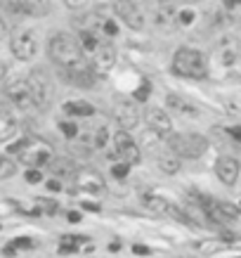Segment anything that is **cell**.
<instances>
[{"label":"cell","instance_id":"83f0119b","mask_svg":"<svg viewBox=\"0 0 241 258\" xmlns=\"http://www.w3.org/2000/svg\"><path fill=\"white\" fill-rule=\"evenodd\" d=\"M149 92H151V83H149V81H142V83H140V88L135 90V100H137V102H147Z\"/></svg>","mask_w":241,"mask_h":258},{"label":"cell","instance_id":"f546056e","mask_svg":"<svg viewBox=\"0 0 241 258\" xmlns=\"http://www.w3.org/2000/svg\"><path fill=\"white\" fill-rule=\"evenodd\" d=\"M128 173H130V164H126V161L113 164V166H112V175H113V178H118V180H121V178H126Z\"/></svg>","mask_w":241,"mask_h":258},{"label":"cell","instance_id":"7c38bea8","mask_svg":"<svg viewBox=\"0 0 241 258\" xmlns=\"http://www.w3.org/2000/svg\"><path fill=\"white\" fill-rule=\"evenodd\" d=\"M113 10L118 12V17L126 21V26H130L132 31H140L145 26V12L140 10L137 2H116Z\"/></svg>","mask_w":241,"mask_h":258},{"label":"cell","instance_id":"d6986e66","mask_svg":"<svg viewBox=\"0 0 241 258\" xmlns=\"http://www.w3.org/2000/svg\"><path fill=\"white\" fill-rule=\"evenodd\" d=\"M166 107L173 109L175 114H180V116H196V109H194L187 100H182L180 95H175V92L166 95Z\"/></svg>","mask_w":241,"mask_h":258},{"label":"cell","instance_id":"52a82bcc","mask_svg":"<svg viewBox=\"0 0 241 258\" xmlns=\"http://www.w3.org/2000/svg\"><path fill=\"white\" fill-rule=\"evenodd\" d=\"M113 149H116V154L126 161V164H137L140 161V147H137V142L130 138V133L126 130H118L116 135H113Z\"/></svg>","mask_w":241,"mask_h":258},{"label":"cell","instance_id":"ffe728a7","mask_svg":"<svg viewBox=\"0 0 241 258\" xmlns=\"http://www.w3.org/2000/svg\"><path fill=\"white\" fill-rule=\"evenodd\" d=\"M64 111L69 116H93L95 114V107L85 100H74V102H66L64 104Z\"/></svg>","mask_w":241,"mask_h":258},{"label":"cell","instance_id":"5b68a950","mask_svg":"<svg viewBox=\"0 0 241 258\" xmlns=\"http://www.w3.org/2000/svg\"><path fill=\"white\" fill-rule=\"evenodd\" d=\"M10 48H12V55L17 57V59L29 62V59H33L38 52V38L31 29L19 26V29L12 31V36H10Z\"/></svg>","mask_w":241,"mask_h":258},{"label":"cell","instance_id":"8d00e7d4","mask_svg":"<svg viewBox=\"0 0 241 258\" xmlns=\"http://www.w3.org/2000/svg\"><path fill=\"white\" fill-rule=\"evenodd\" d=\"M48 189H52V192H59V189H62V185H59V180H57V178H52V180L48 183Z\"/></svg>","mask_w":241,"mask_h":258},{"label":"cell","instance_id":"d590c367","mask_svg":"<svg viewBox=\"0 0 241 258\" xmlns=\"http://www.w3.org/2000/svg\"><path fill=\"white\" fill-rule=\"evenodd\" d=\"M223 240L227 241V244H234V241L239 240V237H237L234 232H229V230H225V232H223Z\"/></svg>","mask_w":241,"mask_h":258},{"label":"cell","instance_id":"603a6c76","mask_svg":"<svg viewBox=\"0 0 241 258\" xmlns=\"http://www.w3.org/2000/svg\"><path fill=\"white\" fill-rule=\"evenodd\" d=\"M78 43H80V48L85 50V52H97V48L102 45V40L95 36V34H88V31H78Z\"/></svg>","mask_w":241,"mask_h":258},{"label":"cell","instance_id":"e575fe53","mask_svg":"<svg viewBox=\"0 0 241 258\" xmlns=\"http://www.w3.org/2000/svg\"><path fill=\"white\" fill-rule=\"evenodd\" d=\"M132 251H135L137 256H149V254H151V249H149V246H142V244H135Z\"/></svg>","mask_w":241,"mask_h":258},{"label":"cell","instance_id":"ab89813d","mask_svg":"<svg viewBox=\"0 0 241 258\" xmlns=\"http://www.w3.org/2000/svg\"><path fill=\"white\" fill-rule=\"evenodd\" d=\"M66 218H69V223H80V213H78V211H71Z\"/></svg>","mask_w":241,"mask_h":258},{"label":"cell","instance_id":"9a60e30c","mask_svg":"<svg viewBox=\"0 0 241 258\" xmlns=\"http://www.w3.org/2000/svg\"><path fill=\"white\" fill-rule=\"evenodd\" d=\"M239 161L232 159V156H220L215 161V175L220 178V183L225 185H234L239 180Z\"/></svg>","mask_w":241,"mask_h":258},{"label":"cell","instance_id":"4dcf8cb0","mask_svg":"<svg viewBox=\"0 0 241 258\" xmlns=\"http://www.w3.org/2000/svg\"><path fill=\"white\" fill-rule=\"evenodd\" d=\"M43 180V173L38 171V168H31V171H26V183H31V185H36Z\"/></svg>","mask_w":241,"mask_h":258},{"label":"cell","instance_id":"4316f807","mask_svg":"<svg viewBox=\"0 0 241 258\" xmlns=\"http://www.w3.org/2000/svg\"><path fill=\"white\" fill-rule=\"evenodd\" d=\"M15 173H17V164L10 161L7 156H0V180L2 178H12Z\"/></svg>","mask_w":241,"mask_h":258},{"label":"cell","instance_id":"3957f363","mask_svg":"<svg viewBox=\"0 0 241 258\" xmlns=\"http://www.w3.org/2000/svg\"><path fill=\"white\" fill-rule=\"evenodd\" d=\"M168 147L175 156H182V159H199L201 154H206L208 149V140L204 135H196V133H180V135H173L168 138Z\"/></svg>","mask_w":241,"mask_h":258},{"label":"cell","instance_id":"277c9868","mask_svg":"<svg viewBox=\"0 0 241 258\" xmlns=\"http://www.w3.org/2000/svg\"><path fill=\"white\" fill-rule=\"evenodd\" d=\"M10 152H15L19 154V159L24 161V164H29V166H45V164H50L52 161V149L48 147L45 142H40V140H19L17 145H12Z\"/></svg>","mask_w":241,"mask_h":258},{"label":"cell","instance_id":"ee69618b","mask_svg":"<svg viewBox=\"0 0 241 258\" xmlns=\"http://www.w3.org/2000/svg\"><path fill=\"white\" fill-rule=\"evenodd\" d=\"M239 211H241V204H239Z\"/></svg>","mask_w":241,"mask_h":258},{"label":"cell","instance_id":"e0dca14e","mask_svg":"<svg viewBox=\"0 0 241 258\" xmlns=\"http://www.w3.org/2000/svg\"><path fill=\"white\" fill-rule=\"evenodd\" d=\"M26 81H29V86H31L33 100H36V107L38 109H43V107L48 104V100H50V83H48V78L40 74V71H33Z\"/></svg>","mask_w":241,"mask_h":258},{"label":"cell","instance_id":"ba28073f","mask_svg":"<svg viewBox=\"0 0 241 258\" xmlns=\"http://www.w3.org/2000/svg\"><path fill=\"white\" fill-rule=\"evenodd\" d=\"M151 19L159 29L163 31H173L177 26V19H180V12L173 2H156L154 5V12H151Z\"/></svg>","mask_w":241,"mask_h":258},{"label":"cell","instance_id":"d6a6232c","mask_svg":"<svg viewBox=\"0 0 241 258\" xmlns=\"http://www.w3.org/2000/svg\"><path fill=\"white\" fill-rule=\"evenodd\" d=\"M192 21H194V12H192V10H185V12H180V24H182V26H189Z\"/></svg>","mask_w":241,"mask_h":258},{"label":"cell","instance_id":"b9f144b4","mask_svg":"<svg viewBox=\"0 0 241 258\" xmlns=\"http://www.w3.org/2000/svg\"><path fill=\"white\" fill-rule=\"evenodd\" d=\"M83 206H85L88 211H99V204H90V202H85Z\"/></svg>","mask_w":241,"mask_h":258},{"label":"cell","instance_id":"8fae6325","mask_svg":"<svg viewBox=\"0 0 241 258\" xmlns=\"http://www.w3.org/2000/svg\"><path fill=\"white\" fill-rule=\"evenodd\" d=\"M0 7L2 10H10V12H15V15H31V17H43V15H48V10H50V5L48 2H24V0H0Z\"/></svg>","mask_w":241,"mask_h":258},{"label":"cell","instance_id":"60d3db41","mask_svg":"<svg viewBox=\"0 0 241 258\" xmlns=\"http://www.w3.org/2000/svg\"><path fill=\"white\" fill-rule=\"evenodd\" d=\"M15 251H17L15 246H5V249H2V254H5V256H15Z\"/></svg>","mask_w":241,"mask_h":258},{"label":"cell","instance_id":"484cf974","mask_svg":"<svg viewBox=\"0 0 241 258\" xmlns=\"http://www.w3.org/2000/svg\"><path fill=\"white\" fill-rule=\"evenodd\" d=\"M15 133V121L5 114H0V140H7Z\"/></svg>","mask_w":241,"mask_h":258},{"label":"cell","instance_id":"7a4b0ae2","mask_svg":"<svg viewBox=\"0 0 241 258\" xmlns=\"http://www.w3.org/2000/svg\"><path fill=\"white\" fill-rule=\"evenodd\" d=\"M173 71L177 76H185V78H206L208 76V64H206V57L199 50H192V48H180L175 57H173Z\"/></svg>","mask_w":241,"mask_h":258},{"label":"cell","instance_id":"836d02e7","mask_svg":"<svg viewBox=\"0 0 241 258\" xmlns=\"http://www.w3.org/2000/svg\"><path fill=\"white\" fill-rule=\"evenodd\" d=\"M38 204H40L48 213H57V204H52L50 199H38Z\"/></svg>","mask_w":241,"mask_h":258},{"label":"cell","instance_id":"d4e9b609","mask_svg":"<svg viewBox=\"0 0 241 258\" xmlns=\"http://www.w3.org/2000/svg\"><path fill=\"white\" fill-rule=\"evenodd\" d=\"M223 246H225L223 241H208V240H206V241H199L194 249H196L201 256H208V254H215V251H220Z\"/></svg>","mask_w":241,"mask_h":258},{"label":"cell","instance_id":"f1b7e54d","mask_svg":"<svg viewBox=\"0 0 241 258\" xmlns=\"http://www.w3.org/2000/svg\"><path fill=\"white\" fill-rule=\"evenodd\" d=\"M59 128H62V133H64L69 140H76V138H78V126L71 123V121H62V123H59Z\"/></svg>","mask_w":241,"mask_h":258},{"label":"cell","instance_id":"9c48e42d","mask_svg":"<svg viewBox=\"0 0 241 258\" xmlns=\"http://www.w3.org/2000/svg\"><path fill=\"white\" fill-rule=\"evenodd\" d=\"M116 64V48L112 43H102L93 55V71L95 76H107Z\"/></svg>","mask_w":241,"mask_h":258},{"label":"cell","instance_id":"f35d334b","mask_svg":"<svg viewBox=\"0 0 241 258\" xmlns=\"http://www.w3.org/2000/svg\"><path fill=\"white\" fill-rule=\"evenodd\" d=\"M227 133H229V135H232V138H234L237 142H241V130H239V128H229Z\"/></svg>","mask_w":241,"mask_h":258},{"label":"cell","instance_id":"8992f818","mask_svg":"<svg viewBox=\"0 0 241 258\" xmlns=\"http://www.w3.org/2000/svg\"><path fill=\"white\" fill-rule=\"evenodd\" d=\"M7 97L12 100V104L19 107V109H38L36 100H33V92H31V86L26 78L21 81H12L7 86Z\"/></svg>","mask_w":241,"mask_h":258},{"label":"cell","instance_id":"2e32d148","mask_svg":"<svg viewBox=\"0 0 241 258\" xmlns=\"http://www.w3.org/2000/svg\"><path fill=\"white\" fill-rule=\"evenodd\" d=\"M213 57H215V62L220 67H232L237 62V57H239V40L237 38H225L223 43L215 48Z\"/></svg>","mask_w":241,"mask_h":258},{"label":"cell","instance_id":"74e56055","mask_svg":"<svg viewBox=\"0 0 241 258\" xmlns=\"http://www.w3.org/2000/svg\"><path fill=\"white\" fill-rule=\"evenodd\" d=\"M5 38H7V26H5V21L0 19V43H2Z\"/></svg>","mask_w":241,"mask_h":258},{"label":"cell","instance_id":"ac0fdd59","mask_svg":"<svg viewBox=\"0 0 241 258\" xmlns=\"http://www.w3.org/2000/svg\"><path fill=\"white\" fill-rule=\"evenodd\" d=\"M48 168L52 171L55 178H76V173H78V168H76L74 161H71V159H64V156L52 159V161L48 164Z\"/></svg>","mask_w":241,"mask_h":258},{"label":"cell","instance_id":"1f68e13d","mask_svg":"<svg viewBox=\"0 0 241 258\" xmlns=\"http://www.w3.org/2000/svg\"><path fill=\"white\" fill-rule=\"evenodd\" d=\"M12 246H15V249H31V246H33V241L29 240V237H19V240L12 241Z\"/></svg>","mask_w":241,"mask_h":258},{"label":"cell","instance_id":"5bb4252c","mask_svg":"<svg viewBox=\"0 0 241 258\" xmlns=\"http://www.w3.org/2000/svg\"><path fill=\"white\" fill-rule=\"evenodd\" d=\"M113 119L121 126V130L128 133V130H132L140 123V111H137V107L132 102H118L116 109H113Z\"/></svg>","mask_w":241,"mask_h":258},{"label":"cell","instance_id":"7bdbcfd3","mask_svg":"<svg viewBox=\"0 0 241 258\" xmlns=\"http://www.w3.org/2000/svg\"><path fill=\"white\" fill-rule=\"evenodd\" d=\"M5 74H7V67H5V62L0 59V78H5Z\"/></svg>","mask_w":241,"mask_h":258},{"label":"cell","instance_id":"7402d4cb","mask_svg":"<svg viewBox=\"0 0 241 258\" xmlns=\"http://www.w3.org/2000/svg\"><path fill=\"white\" fill-rule=\"evenodd\" d=\"M156 164H159V168H161L163 173H168V175H173V173L180 171V159L173 156V154H159V156H156Z\"/></svg>","mask_w":241,"mask_h":258},{"label":"cell","instance_id":"30bf717a","mask_svg":"<svg viewBox=\"0 0 241 258\" xmlns=\"http://www.w3.org/2000/svg\"><path fill=\"white\" fill-rule=\"evenodd\" d=\"M147 123H149V130H154L156 135L173 138V121H170V116H168L166 109H161V107H149Z\"/></svg>","mask_w":241,"mask_h":258},{"label":"cell","instance_id":"6da1fadb","mask_svg":"<svg viewBox=\"0 0 241 258\" xmlns=\"http://www.w3.org/2000/svg\"><path fill=\"white\" fill-rule=\"evenodd\" d=\"M48 52H50V59L62 69V74H80L93 69V64H88L83 57V48L78 38L69 34H55L48 43Z\"/></svg>","mask_w":241,"mask_h":258},{"label":"cell","instance_id":"cb8c5ba5","mask_svg":"<svg viewBox=\"0 0 241 258\" xmlns=\"http://www.w3.org/2000/svg\"><path fill=\"white\" fill-rule=\"evenodd\" d=\"M107 145H109V128L107 126H99L93 135V147L97 152H102V149H107Z\"/></svg>","mask_w":241,"mask_h":258},{"label":"cell","instance_id":"44dd1931","mask_svg":"<svg viewBox=\"0 0 241 258\" xmlns=\"http://www.w3.org/2000/svg\"><path fill=\"white\" fill-rule=\"evenodd\" d=\"M145 206L154 213H161V216H168V208H170V202L163 199V197H156V194H147L145 197Z\"/></svg>","mask_w":241,"mask_h":258},{"label":"cell","instance_id":"4fadbf2b","mask_svg":"<svg viewBox=\"0 0 241 258\" xmlns=\"http://www.w3.org/2000/svg\"><path fill=\"white\" fill-rule=\"evenodd\" d=\"M76 185L83 192H93V194H104L107 192V185L102 180V175L97 171H90V168H80L76 173Z\"/></svg>","mask_w":241,"mask_h":258}]
</instances>
